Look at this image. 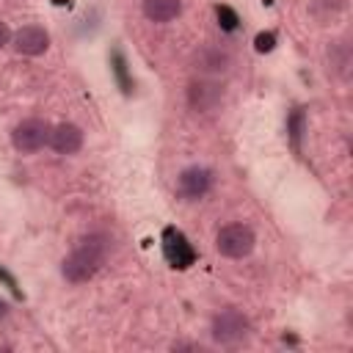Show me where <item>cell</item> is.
<instances>
[{"label": "cell", "instance_id": "1", "mask_svg": "<svg viewBox=\"0 0 353 353\" xmlns=\"http://www.w3.org/2000/svg\"><path fill=\"white\" fill-rule=\"evenodd\" d=\"M105 256H108V240L102 234H91L80 240V245L72 248V254L61 262V273L69 284H83L102 268Z\"/></svg>", "mask_w": 353, "mask_h": 353}, {"label": "cell", "instance_id": "2", "mask_svg": "<svg viewBox=\"0 0 353 353\" xmlns=\"http://www.w3.org/2000/svg\"><path fill=\"white\" fill-rule=\"evenodd\" d=\"M254 245H256V234L248 223H226L215 234V248L226 259H243L254 251Z\"/></svg>", "mask_w": 353, "mask_h": 353}, {"label": "cell", "instance_id": "3", "mask_svg": "<svg viewBox=\"0 0 353 353\" xmlns=\"http://www.w3.org/2000/svg\"><path fill=\"white\" fill-rule=\"evenodd\" d=\"M210 334L218 345L223 347H234V345H243L251 334V323L243 312L237 309H223L212 317V325H210Z\"/></svg>", "mask_w": 353, "mask_h": 353}, {"label": "cell", "instance_id": "4", "mask_svg": "<svg viewBox=\"0 0 353 353\" xmlns=\"http://www.w3.org/2000/svg\"><path fill=\"white\" fill-rule=\"evenodd\" d=\"M50 130L52 124H47L44 119H22L11 130V143L17 152H39L50 141Z\"/></svg>", "mask_w": 353, "mask_h": 353}, {"label": "cell", "instance_id": "5", "mask_svg": "<svg viewBox=\"0 0 353 353\" xmlns=\"http://www.w3.org/2000/svg\"><path fill=\"white\" fill-rule=\"evenodd\" d=\"M163 256L176 270H185V268H190L196 262V251H193L190 240L176 226H165L163 229Z\"/></svg>", "mask_w": 353, "mask_h": 353}, {"label": "cell", "instance_id": "6", "mask_svg": "<svg viewBox=\"0 0 353 353\" xmlns=\"http://www.w3.org/2000/svg\"><path fill=\"white\" fill-rule=\"evenodd\" d=\"M221 102H223V88H221V83H215V80H210V77L190 80V85H188V105H190V110H196V113H210V110H215Z\"/></svg>", "mask_w": 353, "mask_h": 353}, {"label": "cell", "instance_id": "7", "mask_svg": "<svg viewBox=\"0 0 353 353\" xmlns=\"http://www.w3.org/2000/svg\"><path fill=\"white\" fill-rule=\"evenodd\" d=\"M210 188H212V171L204 165H188L176 176V193L185 201H199L201 196H207Z\"/></svg>", "mask_w": 353, "mask_h": 353}, {"label": "cell", "instance_id": "8", "mask_svg": "<svg viewBox=\"0 0 353 353\" xmlns=\"http://www.w3.org/2000/svg\"><path fill=\"white\" fill-rule=\"evenodd\" d=\"M229 63H232L229 52L221 50V47H215V44H204V47H199L193 52V69L201 72V74H207V77L210 74H223L229 69Z\"/></svg>", "mask_w": 353, "mask_h": 353}, {"label": "cell", "instance_id": "9", "mask_svg": "<svg viewBox=\"0 0 353 353\" xmlns=\"http://www.w3.org/2000/svg\"><path fill=\"white\" fill-rule=\"evenodd\" d=\"M50 149H55L58 154H74L80 152L83 146V130L72 121H61L50 130V141H47Z\"/></svg>", "mask_w": 353, "mask_h": 353}, {"label": "cell", "instance_id": "10", "mask_svg": "<svg viewBox=\"0 0 353 353\" xmlns=\"http://www.w3.org/2000/svg\"><path fill=\"white\" fill-rule=\"evenodd\" d=\"M11 39H14L17 52H22V55H41L50 47V33L41 25H25Z\"/></svg>", "mask_w": 353, "mask_h": 353}, {"label": "cell", "instance_id": "11", "mask_svg": "<svg viewBox=\"0 0 353 353\" xmlns=\"http://www.w3.org/2000/svg\"><path fill=\"white\" fill-rule=\"evenodd\" d=\"M141 8L152 22H171L182 14V0H141Z\"/></svg>", "mask_w": 353, "mask_h": 353}, {"label": "cell", "instance_id": "12", "mask_svg": "<svg viewBox=\"0 0 353 353\" xmlns=\"http://www.w3.org/2000/svg\"><path fill=\"white\" fill-rule=\"evenodd\" d=\"M110 69H113V74H116V80H119L121 91H124V94H130V91L135 88V80L127 74V61H124V55H121L119 50L110 55Z\"/></svg>", "mask_w": 353, "mask_h": 353}, {"label": "cell", "instance_id": "13", "mask_svg": "<svg viewBox=\"0 0 353 353\" xmlns=\"http://www.w3.org/2000/svg\"><path fill=\"white\" fill-rule=\"evenodd\" d=\"M215 17H218L221 30H226V33H232V30L237 28V22H240L237 11H234V8H229V6H215Z\"/></svg>", "mask_w": 353, "mask_h": 353}, {"label": "cell", "instance_id": "14", "mask_svg": "<svg viewBox=\"0 0 353 353\" xmlns=\"http://www.w3.org/2000/svg\"><path fill=\"white\" fill-rule=\"evenodd\" d=\"M287 130H290V138L295 143V149L301 146V135H303V110H295L287 121Z\"/></svg>", "mask_w": 353, "mask_h": 353}, {"label": "cell", "instance_id": "15", "mask_svg": "<svg viewBox=\"0 0 353 353\" xmlns=\"http://www.w3.org/2000/svg\"><path fill=\"white\" fill-rule=\"evenodd\" d=\"M273 47H276V33H270V30L256 33V39H254V50L256 52H270Z\"/></svg>", "mask_w": 353, "mask_h": 353}, {"label": "cell", "instance_id": "16", "mask_svg": "<svg viewBox=\"0 0 353 353\" xmlns=\"http://www.w3.org/2000/svg\"><path fill=\"white\" fill-rule=\"evenodd\" d=\"M8 41H11V30H8V25L0 19V50H3Z\"/></svg>", "mask_w": 353, "mask_h": 353}, {"label": "cell", "instance_id": "17", "mask_svg": "<svg viewBox=\"0 0 353 353\" xmlns=\"http://www.w3.org/2000/svg\"><path fill=\"white\" fill-rule=\"evenodd\" d=\"M8 314V303L6 301H0V317H6Z\"/></svg>", "mask_w": 353, "mask_h": 353}]
</instances>
